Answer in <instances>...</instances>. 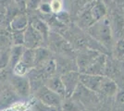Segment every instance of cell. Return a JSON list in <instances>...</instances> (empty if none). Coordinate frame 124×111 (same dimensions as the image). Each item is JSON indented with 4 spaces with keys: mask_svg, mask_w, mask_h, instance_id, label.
I'll list each match as a JSON object with an SVG mask.
<instances>
[{
    "mask_svg": "<svg viewBox=\"0 0 124 111\" xmlns=\"http://www.w3.org/2000/svg\"><path fill=\"white\" fill-rule=\"evenodd\" d=\"M89 35L95 42L99 43L106 48L111 47L113 41L112 25L108 17H104L101 20L95 21L87 29Z\"/></svg>",
    "mask_w": 124,
    "mask_h": 111,
    "instance_id": "cell-1",
    "label": "cell"
},
{
    "mask_svg": "<svg viewBox=\"0 0 124 111\" xmlns=\"http://www.w3.org/2000/svg\"><path fill=\"white\" fill-rule=\"evenodd\" d=\"M38 9L40 10V12H41V13L45 14V15H49V14H51V13H52L51 7H50V4H49V2H46V1H44V2L42 3Z\"/></svg>",
    "mask_w": 124,
    "mask_h": 111,
    "instance_id": "cell-26",
    "label": "cell"
},
{
    "mask_svg": "<svg viewBox=\"0 0 124 111\" xmlns=\"http://www.w3.org/2000/svg\"><path fill=\"white\" fill-rule=\"evenodd\" d=\"M44 41H46V40H45V38L41 32H38L35 28L31 26V24H29L24 31L23 45L26 48L35 49V48L42 46Z\"/></svg>",
    "mask_w": 124,
    "mask_h": 111,
    "instance_id": "cell-4",
    "label": "cell"
},
{
    "mask_svg": "<svg viewBox=\"0 0 124 111\" xmlns=\"http://www.w3.org/2000/svg\"><path fill=\"white\" fill-rule=\"evenodd\" d=\"M11 37H12V44H13V45L23 44V43H24V31L23 32L13 31Z\"/></svg>",
    "mask_w": 124,
    "mask_h": 111,
    "instance_id": "cell-23",
    "label": "cell"
},
{
    "mask_svg": "<svg viewBox=\"0 0 124 111\" xmlns=\"http://www.w3.org/2000/svg\"><path fill=\"white\" fill-rule=\"evenodd\" d=\"M115 1H118V2H122L123 0H115Z\"/></svg>",
    "mask_w": 124,
    "mask_h": 111,
    "instance_id": "cell-28",
    "label": "cell"
},
{
    "mask_svg": "<svg viewBox=\"0 0 124 111\" xmlns=\"http://www.w3.org/2000/svg\"><path fill=\"white\" fill-rule=\"evenodd\" d=\"M60 77L66 90V98L71 97L80 84V72L77 70H71L63 73Z\"/></svg>",
    "mask_w": 124,
    "mask_h": 111,
    "instance_id": "cell-6",
    "label": "cell"
},
{
    "mask_svg": "<svg viewBox=\"0 0 124 111\" xmlns=\"http://www.w3.org/2000/svg\"><path fill=\"white\" fill-rule=\"evenodd\" d=\"M25 46L23 44H17L13 45L10 48V58H9V66L13 69V67L17 63H19L21 60L22 55L24 52Z\"/></svg>",
    "mask_w": 124,
    "mask_h": 111,
    "instance_id": "cell-15",
    "label": "cell"
},
{
    "mask_svg": "<svg viewBox=\"0 0 124 111\" xmlns=\"http://www.w3.org/2000/svg\"><path fill=\"white\" fill-rule=\"evenodd\" d=\"M50 7H51L52 13L58 14L63 11L64 8V2L63 0H50L49 1Z\"/></svg>",
    "mask_w": 124,
    "mask_h": 111,
    "instance_id": "cell-22",
    "label": "cell"
},
{
    "mask_svg": "<svg viewBox=\"0 0 124 111\" xmlns=\"http://www.w3.org/2000/svg\"><path fill=\"white\" fill-rule=\"evenodd\" d=\"M103 78V75H93L80 72V83L95 93H98Z\"/></svg>",
    "mask_w": 124,
    "mask_h": 111,
    "instance_id": "cell-7",
    "label": "cell"
},
{
    "mask_svg": "<svg viewBox=\"0 0 124 111\" xmlns=\"http://www.w3.org/2000/svg\"><path fill=\"white\" fill-rule=\"evenodd\" d=\"M34 96L39 102L43 103L44 105L48 106H52L55 108L61 109L63 101L65 98H63L61 95L50 90L46 85H42L40 88H38L34 92Z\"/></svg>",
    "mask_w": 124,
    "mask_h": 111,
    "instance_id": "cell-2",
    "label": "cell"
},
{
    "mask_svg": "<svg viewBox=\"0 0 124 111\" xmlns=\"http://www.w3.org/2000/svg\"><path fill=\"white\" fill-rule=\"evenodd\" d=\"M30 24L33 28H35L38 32H41L44 38H45V40H46L48 38L49 33H50V30H49V26L45 21L40 20L39 18H33L31 22H30Z\"/></svg>",
    "mask_w": 124,
    "mask_h": 111,
    "instance_id": "cell-16",
    "label": "cell"
},
{
    "mask_svg": "<svg viewBox=\"0 0 124 111\" xmlns=\"http://www.w3.org/2000/svg\"><path fill=\"white\" fill-rule=\"evenodd\" d=\"M12 69H13V74L19 75V76H25L31 70V69L29 67H27L25 64H23L21 61L16 64Z\"/></svg>",
    "mask_w": 124,
    "mask_h": 111,
    "instance_id": "cell-21",
    "label": "cell"
},
{
    "mask_svg": "<svg viewBox=\"0 0 124 111\" xmlns=\"http://www.w3.org/2000/svg\"><path fill=\"white\" fill-rule=\"evenodd\" d=\"M59 110L60 109H58V108H55V107H52V106H48L46 105H44L41 102H39L38 104L35 105V111H59Z\"/></svg>",
    "mask_w": 124,
    "mask_h": 111,
    "instance_id": "cell-25",
    "label": "cell"
},
{
    "mask_svg": "<svg viewBox=\"0 0 124 111\" xmlns=\"http://www.w3.org/2000/svg\"><path fill=\"white\" fill-rule=\"evenodd\" d=\"M9 58H10V49L0 52V70L7 69V67L9 65Z\"/></svg>",
    "mask_w": 124,
    "mask_h": 111,
    "instance_id": "cell-20",
    "label": "cell"
},
{
    "mask_svg": "<svg viewBox=\"0 0 124 111\" xmlns=\"http://www.w3.org/2000/svg\"><path fill=\"white\" fill-rule=\"evenodd\" d=\"M90 11H91L92 18L95 22L107 16L108 7L105 5L101 0H98V1H95L94 4H93L90 7Z\"/></svg>",
    "mask_w": 124,
    "mask_h": 111,
    "instance_id": "cell-12",
    "label": "cell"
},
{
    "mask_svg": "<svg viewBox=\"0 0 124 111\" xmlns=\"http://www.w3.org/2000/svg\"><path fill=\"white\" fill-rule=\"evenodd\" d=\"M98 93H100V94H102L104 95H107V96H114L118 93L117 83L112 79L104 76Z\"/></svg>",
    "mask_w": 124,
    "mask_h": 111,
    "instance_id": "cell-11",
    "label": "cell"
},
{
    "mask_svg": "<svg viewBox=\"0 0 124 111\" xmlns=\"http://www.w3.org/2000/svg\"><path fill=\"white\" fill-rule=\"evenodd\" d=\"M100 54L101 53L99 51L93 49V48H89V49H85V50L82 51L78 55L77 58H76V65H77L78 69L80 70V72L83 73Z\"/></svg>",
    "mask_w": 124,
    "mask_h": 111,
    "instance_id": "cell-5",
    "label": "cell"
},
{
    "mask_svg": "<svg viewBox=\"0 0 124 111\" xmlns=\"http://www.w3.org/2000/svg\"><path fill=\"white\" fill-rule=\"evenodd\" d=\"M45 85L48 87L50 90H52L53 92L57 93L59 95H61L63 98H66V90H65V87L64 84L62 82L61 77H58V76H52L50 78L46 81Z\"/></svg>",
    "mask_w": 124,
    "mask_h": 111,
    "instance_id": "cell-10",
    "label": "cell"
},
{
    "mask_svg": "<svg viewBox=\"0 0 124 111\" xmlns=\"http://www.w3.org/2000/svg\"><path fill=\"white\" fill-rule=\"evenodd\" d=\"M101 1H102L104 4H105V5L108 7V6L110 5V4H111V3L113 2L114 0H101Z\"/></svg>",
    "mask_w": 124,
    "mask_h": 111,
    "instance_id": "cell-27",
    "label": "cell"
},
{
    "mask_svg": "<svg viewBox=\"0 0 124 111\" xmlns=\"http://www.w3.org/2000/svg\"><path fill=\"white\" fill-rule=\"evenodd\" d=\"M35 61H34V68L42 67L43 65L46 63L48 60H50V55L51 52L46 47L40 46L35 48Z\"/></svg>",
    "mask_w": 124,
    "mask_h": 111,
    "instance_id": "cell-14",
    "label": "cell"
},
{
    "mask_svg": "<svg viewBox=\"0 0 124 111\" xmlns=\"http://www.w3.org/2000/svg\"><path fill=\"white\" fill-rule=\"evenodd\" d=\"M30 24L28 17L24 14H19L15 16L12 21H10V28L12 31H17V32H23L25 29Z\"/></svg>",
    "mask_w": 124,
    "mask_h": 111,
    "instance_id": "cell-13",
    "label": "cell"
},
{
    "mask_svg": "<svg viewBox=\"0 0 124 111\" xmlns=\"http://www.w3.org/2000/svg\"><path fill=\"white\" fill-rule=\"evenodd\" d=\"M11 88L20 98H27L31 93V83L28 76H19L13 74L9 78Z\"/></svg>",
    "mask_w": 124,
    "mask_h": 111,
    "instance_id": "cell-3",
    "label": "cell"
},
{
    "mask_svg": "<svg viewBox=\"0 0 124 111\" xmlns=\"http://www.w3.org/2000/svg\"><path fill=\"white\" fill-rule=\"evenodd\" d=\"M21 99L12 88H4L0 92V107L5 108Z\"/></svg>",
    "mask_w": 124,
    "mask_h": 111,
    "instance_id": "cell-9",
    "label": "cell"
},
{
    "mask_svg": "<svg viewBox=\"0 0 124 111\" xmlns=\"http://www.w3.org/2000/svg\"><path fill=\"white\" fill-rule=\"evenodd\" d=\"M106 65H107V57H106V55L101 53L83 73L103 75L105 69H106Z\"/></svg>",
    "mask_w": 124,
    "mask_h": 111,
    "instance_id": "cell-8",
    "label": "cell"
},
{
    "mask_svg": "<svg viewBox=\"0 0 124 111\" xmlns=\"http://www.w3.org/2000/svg\"><path fill=\"white\" fill-rule=\"evenodd\" d=\"M31 106L28 102H21L17 101L11 106L2 108L0 111H31Z\"/></svg>",
    "mask_w": 124,
    "mask_h": 111,
    "instance_id": "cell-18",
    "label": "cell"
},
{
    "mask_svg": "<svg viewBox=\"0 0 124 111\" xmlns=\"http://www.w3.org/2000/svg\"><path fill=\"white\" fill-rule=\"evenodd\" d=\"M21 62L25 64L27 67L30 69L34 68V61H35V50L31 48H26L24 49V52L21 58Z\"/></svg>",
    "mask_w": 124,
    "mask_h": 111,
    "instance_id": "cell-17",
    "label": "cell"
},
{
    "mask_svg": "<svg viewBox=\"0 0 124 111\" xmlns=\"http://www.w3.org/2000/svg\"><path fill=\"white\" fill-rule=\"evenodd\" d=\"M44 0H26V7L30 10L38 9Z\"/></svg>",
    "mask_w": 124,
    "mask_h": 111,
    "instance_id": "cell-24",
    "label": "cell"
},
{
    "mask_svg": "<svg viewBox=\"0 0 124 111\" xmlns=\"http://www.w3.org/2000/svg\"><path fill=\"white\" fill-rule=\"evenodd\" d=\"M114 53L116 58L120 61H124V39H119L114 47Z\"/></svg>",
    "mask_w": 124,
    "mask_h": 111,
    "instance_id": "cell-19",
    "label": "cell"
}]
</instances>
